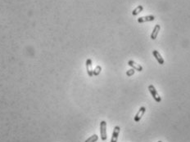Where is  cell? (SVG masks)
<instances>
[{"label":"cell","instance_id":"cell-11","mask_svg":"<svg viewBox=\"0 0 190 142\" xmlns=\"http://www.w3.org/2000/svg\"><path fill=\"white\" fill-rule=\"evenodd\" d=\"M98 140V135L94 134V135H93L92 136H90V137H89V138H88L85 142H96Z\"/></svg>","mask_w":190,"mask_h":142},{"label":"cell","instance_id":"cell-13","mask_svg":"<svg viewBox=\"0 0 190 142\" xmlns=\"http://www.w3.org/2000/svg\"><path fill=\"white\" fill-rule=\"evenodd\" d=\"M135 70H134V69H130V70H127V71H126V75H127L128 77H130V76H132V75H135Z\"/></svg>","mask_w":190,"mask_h":142},{"label":"cell","instance_id":"cell-8","mask_svg":"<svg viewBox=\"0 0 190 142\" xmlns=\"http://www.w3.org/2000/svg\"><path fill=\"white\" fill-rule=\"evenodd\" d=\"M153 54L154 56V57L156 58V60H157V62L160 64V65H163L165 63V60L164 59L162 58V56H161V54L157 52L156 50H154L153 51Z\"/></svg>","mask_w":190,"mask_h":142},{"label":"cell","instance_id":"cell-14","mask_svg":"<svg viewBox=\"0 0 190 142\" xmlns=\"http://www.w3.org/2000/svg\"><path fill=\"white\" fill-rule=\"evenodd\" d=\"M157 142H162V141H161V140H159V141H157Z\"/></svg>","mask_w":190,"mask_h":142},{"label":"cell","instance_id":"cell-7","mask_svg":"<svg viewBox=\"0 0 190 142\" xmlns=\"http://www.w3.org/2000/svg\"><path fill=\"white\" fill-rule=\"evenodd\" d=\"M86 70H87V73H88V75L89 77H93V70H92V60L91 59H88L86 60Z\"/></svg>","mask_w":190,"mask_h":142},{"label":"cell","instance_id":"cell-1","mask_svg":"<svg viewBox=\"0 0 190 142\" xmlns=\"http://www.w3.org/2000/svg\"><path fill=\"white\" fill-rule=\"evenodd\" d=\"M148 90H149V92L150 94L152 95V96L153 97V99L157 102V103H160V102L161 101V96H159V94L157 93V92H156V90L155 88V87L153 86V85H149L148 86Z\"/></svg>","mask_w":190,"mask_h":142},{"label":"cell","instance_id":"cell-10","mask_svg":"<svg viewBox=\"0 0 190 142\" xmlns=\"http://www.w3.org/2000/svg\"><path fill=\"white\" fill-rule=\"evenodd\" d=\"M143 10V7L142 6V5H138V6L136 8H135V9L133 10L132 15L133 16H137V15H138L139 13H140Z\"/></svg>","mask_w":190,"mask_h":142},{"label":"cell","instance_id":"cell-5","mask_svg":"<svg viewBox=\"0 0 190 142\" xmlns=\"http://www.w3.org/2000/svg\"><path fill=\"white\" fill-rule=\"evenodd\" d=\"M128 65H129L132 68V69H134L135 70H137L138 72L143 71V67L140 65L137 64L136 62H135L134 60H129V62H128Z\"/></svg>","mask_w":190,"mask_h":142},{"label":"cell","instance_id":"cell-2","mask_svg":"<svg viewBox=\"0 0 190 142\" xmlns=\"http://www.w3.org/2000/svg\"><path fill=\"white\" fill-rule=\"evenodd\" d=\"M100 133H101L102 140H107V123L105 121H102L100 123Z\"/></svg>","mask_w":190,"mask_h":142},{"label":"cell","instance_id":"cell-9","mask_svg":"<svg viewBox=\"0 0 190 142\" xmlns=\"http://www.w3.org/2000/svg\"><path fill=\"white\" fill-rule=\"evenodd\" d=\"M161 30V26L159 25H156L155 27H154V29L152 32V33H151V38L153 39V40H155V39L156 38V37H157L158 35V33Z\"/></svg>","mask_w":190,"mask_h":142},{"label":"cell","instance_id":"cell-6","mask_svg":"<svg viewBox=\"0 0 190 142\" xmlns=\"http://www.w3.org/2000/svg\"><path fill=\"white\" fill-rule=\"evenodd\" d=\"M155 20V16H142V17L138 18L137 21L138 23H144V22H148V21H153Z\"/></svg>","mask_w":190,"mask_h":142},{"label":"cell","instance_id":"cell-3","mask_svg":"<svg viewBox=\"0 0 190 142\" xmlns=\"http://www.w3.org/2000/svg\"><path fill=\"white\" fill-rule=\"evenodd\" d=\"M145 112H146V108H145L144 106H142L140 109L138 110V113H136V115L135 117V121L136 123H138L139 121L141 120V118H143V116L144 115V113Z\"/></svg>","mask_w":190,"mask_h":142},{"label":"cell","instance_id":"cell-4","mask_svg":"<svg viewBox=\"0 0 190 142\" xmlns=\"http://www.w3.org/2000/svg\"><path fill=\"white\" fill-rule=\"evenodd\" d=\"M120 130H121V128L119 126L115 127L113 133H112V136H111V142H117V139H118L119 133H120Z\"/></svg>","mask_w":190,"mask_h":142},{"label":"cell","instance_id":"cell-12","mask_svg":"<svg viewBox=\"0 0 190 142\" xmlns=\"http://www.w3.org/2000/svg\"><path fill=\"white\" fill-rule=\"evenodd\" d=\"M101 71H102V67L101 66H99V65H98V66H96V68H95V69L93 70V75H95V76H98L100 73H101Z\"/></svg>","mask_w":190,"mask_h":142}]
</instances>
